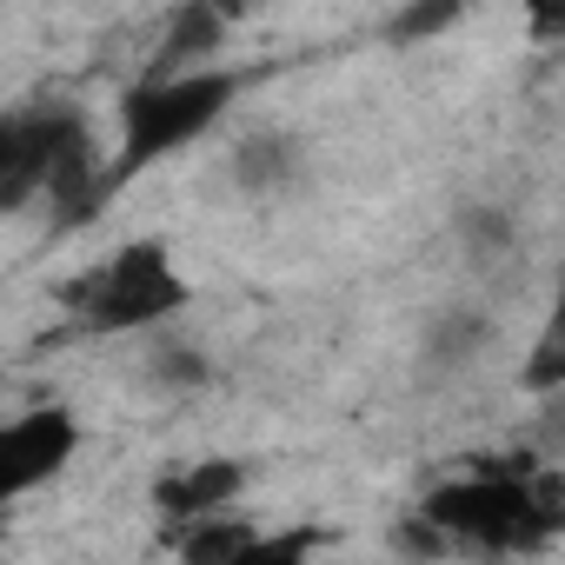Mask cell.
Here are the masks:
<instances>
[{"instance_id": "1", "label": "cell", "mask_w": 565, "mask_h": 565, "mask_svg": "<svg viewBox=\"0 0 565 565\" xmlns=\"http://www.w3.org/2000/svg\"><path fill=\"white\" fill-rule=\"evenodd\" d=\"M419 519L439 539H459L479 552H532L565 525V486L545 472H525V466H512V472L479 466L466 479L433 486Z\"/></svg>"}, {"instance_id": "2", "label": "cell", "mask_w": 565, "mask_h": 565, "mask_svg": "<svg viewBox=\"0 0 565 565\" xmlns=\"http://www.w3.org/2000/svg\"><path fill=\"white\" fill-rule=\"evenodd\" d=\"M239 74L233 67H200V74H147L120 94V160H114V186H127L134 173H147L153 160L193 147L200 134L220 127V114L239 100Z\"/></svg>"}, {"instance_id": "3", "label": "cell", "mask_w": 565, "mask_h": 565, "mask_svg": "<svg viewBox=\"0 0 565 565\" xmlns=\"http://www.w3.org/2000/svg\"><path fill=\"white\" fill-rule=\"evenodd\" d=\"M193 287L173 266L167 239H127L114 246L100 266H87L67 287V313L87 333H140V327H167L173 313H186Z\"/></svg>"}, {"instance_id": "4", "label": "cell", "mask_w": 565, "mask_h": 565, "mask_svg": "<svg viewBox=\"0 0 565 565\" xmlns=\"http://www.w3.org/2000/svg\"><path fill=\"white\" fill-rule=\"evenodd\" d=\"M81 452V419L67 406H34L21 413L8 433H0V492L8 499H28L41 492L47 479H61Z\"/></svg>"}, {"instance_id": "5", "label": "cell", "mask_w": 565, "mask_h": 565, "mask_svg": "<svg viewBox=\"0 0 565 565\" xmlns=\"http://www.w3.org/2000/svg\"><path fill=\"white\" fill-rule=\"evenodd\" d=\"M54 140H61V100L8 114V127H0V206H8V213H21L28 200H47Z\"/></svg>"}, {"instance_id": "6", "label": "cell", "mask_w": 565, "mask_h": 565, "mask_svg": "<svg viewBox=\"0 0 565 565\" xmlns=\"http://www.w3.org/2000/svg\"><path fill=\"white\" fill-rule=\"evenodd\" d=\"M239 486H246V466H239V459H200V466L160 479V486H153V505L186 532V525H200V519H220V505H226Z\"/></svg>"}, {"instance_id": "7", "label": "cell", "mask_w": 565, "mask_h": 565, "mask_svg": "<svg viewBox=\"0 0 565 565\" xmlns=\"http://www.w3.org/2000/svg\"><path fill=\"white\" fill-rule=\"evenodd\" d=\"M233 173L246 193H279V186H294L300 180V147L287 134H253L239 153H233Z\"/></svg>"}, {"instance_id": "8", "label": "cell", "mask_w": 565, "mask_h": 565, "mask_svg": "<svg viewBox=\"0 0 565 565\" xmlns=\"http://www.w3.org/2000/svg\"><path fill=\"white\" fill-rule=\"evenodd\" d=\"M519 386L525 393H558L565 386V287H558V300H552V313H545V327H539V340L525 353Z\"/></svg>"}, {"instance_id": "9", "label": "cell", "mask_w": 565, "mask_h": 565, "mask_svg": "<svg viewBox=\"0 0 565 565\" xmlns=\"http://www.w3.org/2000/svg\"><path fill=\"white\" fill-rule=\"evenodd\" d=\"M246 545H253V525L220 512V519H200V525L180 532V565H233Z\"/></svg>"}, {"instance_id": "10", "label": "cell", "mask_w": 565, "mask_h": 565, "mask_svg": "<svg viewBox=\"0 0 565 565\" xmlns=\"http://www.w3.org/2000/svg\"><path fill=\"white\" fill-rule=\"evenodd\" d=\"M327 545L320 525H287V532H253V545L233 558V565H313Z\"/></svg>"}, {"instance_id": "11", "label": "cell", "mask_w": 565, "mask_h": 565, "mask_svg": "<svg viewBox=\"0 0 565 565\" xmlns=\"http://www.w3.org/2000/svg\"><path fill=\"white\" fill-rule=\"evenodd\" d=\"M452 21H459V8H413V14L393 21V41H426V34H439Z\"/></svg>"}, {"instance_id": "12", "label": "cell", "mask_w": 565, "mask_h": 565, "mask_svg": "<svg viewBox=\"0 0 565 565\" xmlns=\"http://www.w3.org/2000/svg\"><path fill=\"white\" fill-rule=\"evenodd\" d=\"M525 28H532V41H552V34H565V8H545V14H532Z\"/></svg>"}, {"instance_id": "13", "label": "cell", "mask_w": 565, "mask_h": 565, "mask_svg": "<svg viewBox=\"0 0 565 565\" xmlns=\"http://www.w3.org/2000/svg\"><path fill=\"white\" fill-rule=\"evenodd\" d=\"M558 486H565V472H558Z\"/></svg>"}]
</instances>
